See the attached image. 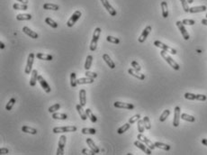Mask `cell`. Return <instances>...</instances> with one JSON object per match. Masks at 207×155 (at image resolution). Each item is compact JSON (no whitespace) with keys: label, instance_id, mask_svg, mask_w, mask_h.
Masks as SVG:
<instances>
[{"label":"cell","instance_id":"6da1fadb","mask_svg":"<svg viewBox=\"0 0 207 155\" xmlns=\"http://www.w3.org/2000/svg\"><path fill=\"white\" fill-rule=\"evenodd\" d=\"M101 32H102V30H101L100 27H97V28L95 29L94 34H93V37H92V41H91V43H90V51L91 52H95L96 50L97 42H98L99 37H100Z\"/></svg>","mask_w":207,"mask_h":155},{"label":"cell","instance_id":"7a4b0ae2","mask_svg":"<svg viewBox=\"0 0 207 155\" xmlns=\"http://www.w3.org/2000/svg\"><path fill=\"white\" fill-rule=\"evenodd\" d=\"M160 55H161V57H162V58L166 61H167L168 64H169V66L170 67H172L174 70H179V65L175 61H174L172 58H171V57L168 55V53L167 52H166V51H161L160 52Z\"/></svg>","mask_w":207,"mask_h":155},{"label":"cell","instance_id":"3957f363","mask_svg":"<svg viewBox=\"0 0 207 155\" xmlns=\"http://www.w3.org/2000/svg\"><path fill=\"white\" fill-rule=\"evenodd\" d=\"M154 45H155L156 47H158V48H160L161 50H163V51H166L167 52H169V53L173 54V55H176V54L177 53V50H175V49L172 48V47H169V46L167 45V44H165V43L160 42V41H155V42H154Z\"/></svg>","mask_w":207,"mask_h":155},{"label":"cell","instance_id":"277c9868","mask_svg":"<svg viewBox=\"0 0 207 155\" xmlns=\"http://www.w3.org/2000/svg\"><path fill=\"white\" fill-rule=\"evenodd\" d=\"M78 128L76 126H61V127H54L53 128V133L54 134H63V133H72L76 132Z\"/></svg>","mask_w":207,"mask_h":155},{"label":"cell","instance_id":"5b68a950","mask_svg":"<svg viewBox=\"0 0 207 155\" xmlns=\"http://www.w3.org/2000/svg\"><path fill=\"white\" fill-rule=\"evenodd\" d=\"M36 55H34V53L31 52L28 56V59H27V63H26V67L25 70H24V72L26 74H30V73L32 71V65H34V57Z\"/></svg>","mask_w":207,"mask_h":155},{"label":"cell","instance_id":"8992f818","mask_svg":"<svg viewBox=\"0 0 207 155\" xmlns=\"http://www.w3.org/2000/svg\"><path fill=\"white\" fill-rule=\"evenodd\" d=\"M66 141H67V137L64 134H62L60 137L59 140V144H58V150H57V155H62L64 153V148L66 145Z\"/></svg>","mask_w":207,"mask_h":155},{"label":"cell","instance_id":"52a82bcc","mask_svg":"<svg viewBox=\"0 0 207 155\" xmlns=\"http://www.w3.org/2000/svg\"><path fill=\"white\" fill-rule=\"evenodd\" d=\"M137 139L138 140H140V142H142L143 143H145L149 148H150L151 150H154L155 148H156V146H155V143H153L151 140H149L148 138L146 137V136H144L142 134H139L138 135H137Z\"/></svg>","mask_w":207,"mask_h":155},{"label":"cell","instance_id":"ba28073f","mask_svg":"<svg viewBox=\"0 0 207 155\" xmlns=\"http://www.w3.org/2000/svg\"><path fill=\"white\" fill-rule=\"evenodd\" d=\"M81 15H82L81 12L78 11V10H77L75 13H74V14L70 16V18L69 19V21H68V23H67L68 27H72L74 24H75V23L78 22V20L80 18Z\"/></svg>","mask_w":207,"mask_h":155},{"label":"cell","instance_id":"9c48e42d","mask_svg":"<svg viewBox=\"0 0 207 155\" xmlns=\"http://www.w3.org/2000/svg\"><path fill=\"white\" fill-rule=\"evenodd\" d=\"M176 24H177V28L179 29V31H180V32H181L182 36H183V38H184L186 41L189 40L190 36H189L188 32H187L186 29L185 28V24H184L183 23H182L181 21H177V22L176 23Z\"/></svg>","mask_w":207,"mask_h":155},{"label":"cell","instance_id":"30bf717a","mask_svg":"<svg viewBox=\"0 0 207 155\" xmlns=\"http://www.w3.org/2000/svg\"><path fill=\"white\" fill-rule=\"evenodd\" d=\"M181 118V109L179 107H176L174 109V119H173V125L177 127L179 125V121Z\"/></svg>","mask_w":207,"mask_h":155},{"label":"cell","instance_id":"8fae6325","mask_svg":"<svg viewBox=\"0 0 207 155\" xmlns=\"http://www.w3.org/2000/svg\"><path fill=\"white\" fill-rule=\"evenodd\" d=\"M134 145L136 146L137 148H139V149L142 150L144 153H146V154H148V155H151V151H152V150H151L149 147H147V145H146L145 143H143L142 142H140V140L135 141V142H134Z\"/></svg>","mask_w":207,"mask_h":155},{"label":"cell","instance_id":"7c38bea8","mask_svg":"<svg viewBox=\"0 0 207 155\" xmlns=\"http://www.w3.org/2000/svg\"><path fill=\"white\" fill-rule=\"evenodd\" d=\"M113 105L116 108H124V109H129V110H132L134 109V105L130 103H123V102H119L116 101L113 103Z\"/></svg>","mask_w":207,"mask_h":155},{"label":"cell","instance_id":"4fadbf2b","mask_svg":"<svg viewBox=\"0 0 207 155\" xmlns=\"http://www.w3.org/2000/svg\"><path fill=\"white\" fill-rule=\"evenodd\" d=\"M151 31V25H148L147 27H145V29L142 31V34L140 35V37H139V39H138L139 43H144L145 40L147 39V37L149 36V34H150Z\"/></svg>","mask_w":207,"mask_h":155},{"label":"cell","instance_id":"5bb4252c","mask_svg":"<svg viewBox=\"0 0 207 155\" xmlns=\"http://www.w3.org/2000/svg\"><path fill=\"white\" fill-rule=\"evenodd\" d=\"M38 81H39L40 85L41 86V87H43V88L44 89V91H45L46 93H50V92L52 91L51 87H50V85L47 83V81L43 79V76L39 75V77H38Z\"/></svg>","mask_w":207,"mask_h":155},{"label":"cell","instance_id":"9a60e30c","mask_svg":"<svg viewBox=\"0 0 207 155\" xmlns=\"http://www.w3.org/2000/svg\"><path fill=\"white\" fill-rule=\"evenodd\" d=\"M101 2L103 4V6H105V8L109 12V14L112 15V16H115L116 15V10L114 9V8L109 4L108 0H101Z\"/></svg>","mask_w":207,"mask_h":155},{"label":"cell","instance_id":"2e32d148","mask_svg":"<svg viewBox=\"0 0 207 155\" xmlns=\"http://www.w3.org/2000/svg\"><path fill=\"white\" fill-rule=\"evenodd\" d=\"M128 73L130 75L133 76L134 78L138 79H140V80H144L145 79V75L144 74H142V73H140L139 71L135 70L133 68L132 69H129L128 70Z\"/></svg>","mask_w":207,"mask_h":155},{"label":"cell","instance_id":"e0dca14e","mask_svg":"<svg viewBox=\"0 0 207 155\" xmlns=\"http://www.w3.org/2000/svg\"><path fill=\"white\" fill-rule=\"evenodd\" d=\"M23 32L25 34H27L28 36H30L31 38H32V39H37V38L39 37V35H38L37 32H34L32 30H31V29H30L29 27H27V26L23 27Z\"/></svg>","mask_w":207,"mask_h":155},{"label":"cell","instance_id":"ac0fdd59","mask_svg":"<svg viewBox=\"0 0 207 155\" xmlns=\"http://www.w3.org/2000/svg\"><path fill=\"white\" fill-rule=\"evenodd\" d=\"M79 104L83 107H84L87 104V92L85 89H81L79 91Z\"/></svg>","mask_w":207,"mask_h":155},{"label":"cell","instance_id":"d6986e66","mask_svg":"<svg viewBox=\"0 0 207 155\" xmlns=\"http://www.w3.org/2000/svg\"><path fill=\"white\" fill-rule=\"evenodd\" d=\"M38 71L36 70H34L32 71V76H31V79H30V86L31 87H34L36 85V82L38 80Z\"/></svg>","mask_w":207,"mask_h":155},{"label":"cell","instance_id":"ffe728a7","mask_svg":"<svg viewBox=\"0 0 207 155\" xmlns=\"http://www.w3.org/2000/svg\"><path fill=\"white\" fill-rule=\"evenodd\" d=\"M86 142H87V145L89 146L90 150L94 151L96 153H98L99 152H100V150H99V148H98L97 146L96 145V143H94V141H93L92 139H91V138H87V139L86 140Z\"/></svg>","mask_w":207,"mask_h":155},{"label":"cell","instance_id":"44dd1931","mask_svg":"<svg viewBox=\"0 0 207 155\" xmlns=\"http://www.w3.org/2000/svg\"><path fill=\"white\" fill-rule=\"evenodd\" d=\"M206 6H193L190 7L189 12L191 14H195V13H201V12H204L206 11Z\"/></svg>","mask_w":207,"mask_h":155},{"label":"cell","instance_id":"7402d4cb","mask_svg":"<svg viewBox=\"0 0 207 155\" xmlns=\"http://www.w3.org/2000/svg\"><path fill=\"white\" fill-rule=\"evenodd\" d=\"M76 109H77V111H78V115L80 116V117H81L82 120L85 121V120L87 119V114H86V111L84 112L83 107H82L80 104H78V105H76Z\"/></svg>","mask_w":207,"mask_h":155},{"label":"cell","instance_id":"603a6c76","mask_svg":"<svg viewBox=\"0 0 207 155\" xmlns=\"http://www.w3.org/2000/svg\"><path fill=\"white\" fill-rule=\"evenodd\" d=\"M36 58L39 60H43V61H52L53 56L51 54H45V53L39 52L36 54Z\"/></svg>","mask_w":207,"mask_h":155},{"label":"cell","instance_id":"cb8c5ba5","mask_svg":"<svg viewBox=\"0 0 207 155\" xmlns=\"http://www.w3.org/2000/svg\"><path fill=\"white\" fill-rule=\"evenodd\" d=\"M94 80L95 79H91V78H88V77H86V78H80L79 79L77 80V82L78 85H84V84H92L94 83Z\"/></svg>","mask_w":207,"mask_h":155},{"label":"cell","instance_id":"d4e9b609","mask_svg":"<svg viewBox=\"0 0 207 155\" xmlns=\"http://www.w3.org/2000/svg\"><path fill=\"white\" fill-rule=\"evenodd\" d=\"M103 60L105 61V63L107 64V65H108V66H109V68L110 69H114L115 68V64H114V62L111 60V58H110V57H109V55L108 54H104L103 55Z\"/></svg>","mask_w":207,"mask_h":155},{"label":"cell","instance_id":"484cf974","mask_svg":"<svg viewBox=\"0 0 207 155\" xmlns=\"http://www.w3.org/2000/svg\"><path fill=\"white\" fill-rule=\"evenodd\" d=\"M161 9H162V16L164 18H167L168 16V4L166 1L161 2Z\"/></svg>","mask_w":207,"mask_h":155},{"label":"cell","instance_id":"4316f807","mask_svg":"<svg viewBox=\"0 0 207 155\" xmlns=\"http://www.w3.org/2000/svg\"><path fill=\"white\" fill-rule=\"evenodd\" d=\"M32 19V15L30 14H19L16 15V20L18 21H28Z\"/></svg>","mask_w":207,"mask_h":155},{"label":"cell","instance_id":"83f0119b","mask_svg":"<svg viewBox=\"0 0 207 155\" xmlns=\"http://www.w3.org/2000/svg\"><path fill=\"white\" fill-rule=\"evenodd\" d=\"M22 131L23 133H26V134H37V130L35 128H32L30 126H23L22 127Z\"/></svg>","mask_w":207,"mask_h":155},{"label":"cell","instance_id":"f1b7e54d","mask_svg":"<svg viewBox=\"0 0 207 155\" xmlns=\"http://www.w3.org/2000/svg\"><path fill=\"white\" fill-rule=\"evenodd\" d=\"M43 8L46 10H53V11H57L59 10V6L56 4H51V3H47L43 5Z\"/></svg>","mask_w":207,"mask_h":155},{"label":"cell","instance_id":"f546056e","mask_svg":"<svg viewBox=\"0 0 207 155\" xmlns=\"http://www.w3.org/2000/svg\"><path fill=\"white\" fill-rule=\"evenodd\" d=\"M86 114H87V117L90 119V121L92 122V123H96L97 118H96V116L94 115V114H93L92 110H91L90 108H87V109H86Z\"/></svg>","mask_w":207,"mask_h":155},{"label":"cell","instance_id":"4dcf8cb0","mask_svg":"<svg viewBox=\"0 0 207 155\" xmlns=\"http://www.w3.org/2000/svg\"><path fill=\"white\" fill-rule=\"evenodd\" d=\"M52 118L56 119V120H66L68 118V116L66 114H62V113H53L52 114Z\"/></svg>","mask_w":207,"mask_h":155},{"label":"cell","instance_id":"1f68e13d","mask_svg":"<svg viewBox=\"0 0 207 155\" xmlns=\"http://www.w3.org/2000/svg\"><path fill=\"white\" fill-rule=\"evenodd\" d=\"M155 146H156V148L162 149L164 151H169L170 150V146L168 144H165V143H160V142H156L155 143Z\"/></svg>","mask_w":207,"mask_h":155},{"label":"cell","instance_id":"d6a6232c","mask_svg":"<svg viewBox=\"0 0 207 155\" xmlns=\"http://www.w3.org/2000/svg\"><path fill=\"white\" fill-rule=\"evenodd\" d=\"M131 124L130 123H127V124H124L122 126H121L120 128H118V130H117V133L119 134H122L123 133H125V132H127L128 130L130 129V127H131Z\"/></svg>","mask_w":207,"mask_h":155},{"label":"cell","instance_id":"836d02e7","mask_svg":"<svg viewBox=\"0 0 207 155\" xmlns=\"http://www.w3.org/2000/svg\"><path fill=\"white\" fill-rule=\"evenodd\" d=\"M92 61H93V56L92 55H88L86 59V62H85V69L86 70H89V69L91 68V65H92Z\"/></svg>","mask_w":207,"mask_h":155},{"label":"cell","instance_id":"e575fe53","mask_svg":"<svg viewBox=\"0 0 207 155\" xmlns=\"http://www.w3.org/2000/svg\"><path fill=\"white\" fill-rule=\"evenodd\" d=\"M77 78H76V73L75 72H71L70 73V86L71 87H76L78 85L77 82Z\"/></svg>","mask_w":207,"mask_h":155},{"label":"cell","instance_id":"d590c367","mask_svg":"<svg viewBox=\"0 0 207 155\" xmlns=\"http://www.w3.org/2000/svg\"><path fill=\"white\" fill-rule=\"evenodd\" d=\"M181 119H183L185 121H187V122H191V123H194V122L195 121V118L192 116H190V115H187V114H185L183 113L181 115Z\"/></svg>","mask_w":207,"mask_h":155},{"label":"cell","instance_id":"8d00e7d4","mask_svg":"<svg viewBox=\"0 0 207 155\" xmlns=\"http://www.w3.org/2000/svg\"><path fill=\"white\" fill-rule=\"evenodd\" d=\"M13 8L14 10H27L28 6L26 4H14L13 6Z\"/></svg>","mask_w":207,"mask_h":155},{"label":"cell","instance_id":"74e56055","mask_svg":"<svg viewBox=\"0 0 207 155\" xmlns=\"http://www.w3.org/2000/svg\"><path fill=\"white\" fill-rule=\"evenodd\" d=\"M45 23L48 24V25L52 26V28H58V26H59V24H58L54 20H52L51 17H47L45 19Z\"/></svg>","mask_w":207,"mask_h":155},{"label":"cell","instance_id":"f35d334b","mask_svg":"<svg viewBox=\"0 0 207 155\" xmlns=\"http://www.w3.org/2000/svg\"><path fill=\"white\" fill-rule=\"evenodd\" d=\"M81 132L83 134H96V130L94 128H83Z\"/></svg>","mask_w":207,"mask_h":155},{"label":"cell","instance_id":"ab89813d","mask_svg":"<svg viewBox=\"0 0 207 155\" xmlns=\"http://www.w3.org/2000/svg\"><path fill=\"white\" fill-rule=\"evenodd\" d=\"M169 115H170V111H169L168 109L164 110L163 113L161 114L160 117V122H165L166 120H167V118L169 116Z\"/></svg>","mask_w":207,"mask_h":155},{"label":"cell","instance_id":"60d3db41","mask_svg":"<svg viewBox=\"0 0 207 155\" xmlns=\"http://www.w3.org/2000/svg\"><path fill=\"white\" fill-rule=\"evenodd\" d=\"M15 102H16V99H14V97H12V99H11L9 101H8V103L6 104V110L10 111V110L13 108Z\"/></svg>","mask_w":207,"mask_h":155},{"label":"cell","instance_id":"b9f144b4","mask_svg":"<svg viewBox=\"0 0 207 155\" xmlns=\"http://www.w3.org/2000/svg\"><path fill=\"white\" fill-rule=\"evenodd\" d=\"M138 131L140 133V134H142L144 132V130L146 129L145 128V125H144V123H143V120H139L138 122Z\"/></svg>","mask_w":207,"mask_h":155},{"label":"cell","instance_id":"7bdbcfd3","mask_svg":"<svg viewBox=\"0 0 207 155\" xmlns=\"http://www.w3.org/2000/svg\"><path fill=\"white\" fill-rule=\"evenodd\" d=\"M106 41L109 43H114V44H118L120 43V40L116 37H113V36H110L108 35L106 37Z\"/></svg>","mask_w":207,"mask_h":155},{"label":"cell","instance_id":"ee69618b","mask_svg":"<svg viewBox=\"0 0 207 155\" xmlns=\"http://www.w3.org/2000/svg\"><path fill=\"white\" fill-rule=\"evenodd\" d=\"M61 108V105L59 104V103H57V104H54L53 105H52V107H49V109H48V111L50 112V113H55L57 110H59Z\"/></svg>","mask_w":207,"mask_h":155},{"label":"cell","instance_id":"f6af8a7d","mask_svg":"<svg viewBox=\"0 0 207 155\" xmlns=\"http://www.w3.org/2000/svg\"><path fill=\"white\" fill-rule=\"evenodd\" d=\"M143 123H144V125H145V128L147 130H150L151 128V121H150V118L149 116H144L143 117Z\"/></svg>","mask_w":207,"mask_h":155},{"label":"cell","instance_id":"bcb514c9","mask_svg":"<svg viewBox=\"0 0 207 155\" xmlns=\"http://www.w3.org/2000/svg\"><path fill=\"white\" fill-rule=\"evenodd\" d=\"M181 1V4H182V6H183V9L185 12L188 13L189 12V9H190V7L188 6V2L186 1V0H180Z\"/></svg>","mask_w":207,"mask_h":155},{"label":"cell","instance_id":"7dc6e473","mask_svg":"<svg viewBox=\"0 0 207 155\" xmlns=\"http://www.w3.org/2000/svg\"><path fill=\"white\" fill-rule=\"evenodd\" d=\"M140 119V115H135V116H133L131 117V118L129 119V123H130L131 125H132V124L136 123V122H138Z\"/></svg>","mask_w":207,"mask_h":155},{"label":"cell","instance_id":"c3c4849f","mask_svg":"<svg viewBox=\"0 0 207 155\" xmlns=\"http://www.w3.org/2000/svg\"><path fill=\"white\" fill-rule=\"evenodd\" d=\"M185 99L188 100H195L196 99V95L192 94V93H186L185 94Z\"/></svg>","mask_w":207,"mask_h":155},{"label":"cell","instance_id":"681fc988","mask_svg":"<svg viewBox=\"0 0 207 155\" xmlns=\"http://www.w3.org/2000/svg\"><path fill=\"white\" fill-rule=\"evenodd\" d=\"M85 75H86V77H88V78H91V79H96L97 77V74L96 72H91L89 70H86Z\"/></svg>","mask_w":207,"mask_h":155},{"label":"cell","instance_id":"f907efd6","mask_svg":"<svg viewBox=\"0 0 207 155\" xmlns=\"http://www.w3.org/2000/svg\"><path fill=\"white\" fill-rule=\"evenodd\" d=\"M131 67L133 68L135 70H137V71H140V70H142V67L140 66V64H139L136 61H131Z\"/></svg>","mask_w":207,"mask_h":155},{"label":"cell","instance_id":"816d5d0a","mask_svg":"<svg viewBox=\"0 0 207 155\" xmlns=\"http://www.w3.org/2000/svg\"><path fill=\"white\" fill-rule=\"evenodd\" d=\"M182 23H183L184 24H186V25H194V24L195 23V21L192 20V19H184L183 21H182Z\"/></svg>","mask_w":207,"mask_h":155},{"label":"cell","instance_id":"f5cc1de1","mask_svg":"<svg viewBox=\"0 0 207 155\" xmlns=\"http://www.w3.org/2000/svg\"><path fill=\"white\" fill-rule=\"evenodd\" d=\"M206 96L205 95H196V99L195 100H199V101H205L206 100Z\"/></svg>","mask_w":207,"mask_h":155},{"label":"cell","instance_id":"db71d44e","mask_svg":"<svg viewBox=\"0 0 207 155\" xmlns=\"http://www.w3.org/2000/svg\"><path fill=\"white\" fill-rule=\"evenodd\" d=\"M82 153L83 154H92V155H94V154H96V152H94V151H88L87 149H83V151H82Z\"/></svg>","mask_w":207,"mask_h":155},{"label":"cell","instance_id":"11a10c76","mask_svg":"<svg viewBox=\"0 0 207 155\" xmlns=\"http://www.w3.org/2000/svg\"><path fill=\"white\" fill-rule=\"evenodd\" d=\"M9 152V151H8L7 148H1L0 149V154H6Z\"/></svg>","mask_w":207,"mask_h":155},{"label":"cell","instance_id":"9f6ffc18","mask_svg":"<svg viewBox=\"0 0 207 155\" xmlns=\"http://www.w3.org/2000/svg\"><path fill=\"white\" fill-rule=\"evenodd\" d=\"M18 2H21L22 4H28V0H17Z\"/></svg>","mask_w":207,"mask_h":155},{"label":"cell","instance_id":"6f0895ef","mask_svg":"<svg viewBox=\"0 0 207 155\" xmlns=\"http://www.w3.org/2000/svg\"><path fill=\"white\" fill-rule=\"evenodd\" d=\"M202 143L204 146H207V139H202Z\"/></svg>","mask_w":207,"mask_h":155},{"label":"cell","instance_id":"680465c9","mask_svg":"<svg viewBox=\"0 0 207 155\" xmlns=\"http://www.w3.org/2000/svg\"><path fill=\"white\" fill-rule=\"evenodd\" d=\"M202 23L204 25H207V19H203L202 20Z\"/></svg>","mask_w":207,"mask_h":155},{"label":"cell","instance_id":"91938a15","mask_svg":"<svg viewBox=\"0 0 207 155\" xmlns=\"http://www.w3.org/2000/svg\"><path fill=\"white\" fill-rule=\"evenodd\" d=\"M0 48H1V49H4L5 48V44H4V43H0Z\"/></svg>","mask_w":207,"mask_h":155},{"label":"cell","instance_id":"94428289","mask_svg":"<svg viewBox=\"0 0 207 155\" xmlns=\"http://www.w3.org/2000/svg\"><path fill=\"white\" fill-rule=\"evenodd\" d=\"M186 1L188 2V4H192V3H194V0H186Z\"/></svg>","mask_w":207,"mask_h":155},{"label":"cell","instance_id":"6125c7cd","mask_svg":"<svg viewBox=\"0 0 207 155\" xmlns=\"http://www.w3.org/2000/svg\"><path fill=\"white\" fill-rule=\"evenodd\" d=\"M205 16H206V18H207V14H206V15H205Z\"/></svg>","mask_w":207,"mask_h":155}]
</instances>
